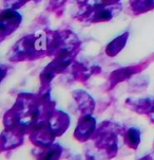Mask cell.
Instances as JSON below:
<instances>
[{"mask_svg": "<svg viewBox=\"0 0 154 160\" xmlns=\"http://www.w3.org/2000/svg\"><path fill=\"white\" fill-rule=\"evenodd\" d=\"M128 37H129V32H124L119 36L115 37L106 48V53L108 54V56L113 58V56L117 55L126 46L127 42H128Z\"/></svg>", "mask_w": 154, "mask_h": 160, "instance_id": "cell-5", "label": "cell"}, {"mask_svg": "<svg viewBox=\"0 0 154 160\" xmlns=\"http://www.w3.org/2000/svg\"><path fill=\"white\" fill-rule=\"evenodd\" d=\"M121 0H83L82 4H105V5H115L119 4Z\"/></svg>", "mask_w": 154, "mask_h": 160, "instance_id": "cell-8", "label": "cell"}, {"mask_svg": "<svg viewBox=\"0 0 154 160\" xmlns=\"http://www.w3.org/2000/svg\"><path fill=\"white\" fill-rule=\"evenodd\" d=\"M47 54L58 56L64 53H76L80 47L78 36L71 30H54L47 32Z\"/></svg>", "mask_w": 154, "mask_h": 160, "instance_id": "cell-2", "label": "cell"}, {"mask_svg": "<svg viewBox=\"0 0 154 160\" xmlns=\"http://www.w3.org/2000/svg\"><path fill=\"white\" fill-rule=\"evenodd\" d=\"M130 9L134 14H144L154 9V0H130Z\"/></svg>", "mask_w": 154, "mask_h": 160, "instance_id": "cell-6", "label": "cell"}, {"mask_svg": "<svg viewBox=\"0 0 154 160\" xmlns=\"http://www.w3.org/2000/svg\"><path fill=\"white\" fill-rule=\"evenodd\" d=\"M47 32L32 33L21 37L11 49L7 58L11 61H29L48 53Z\"/></svg>", "mask_w": 154, "mask_h": 160, "instance_id": "cell-1", "label": "cell"}, {"mask_svg": "<svg viewBox=\"0 0 154 160\" xmlns=\"http://www.w3.org/2000/svg\"><path fill=\"white\" fill-rule=\"evenodd\" d=\"M121 4L105 5V4H82L77 12L75 18L80 21L91 23L106 22L117 16L121 12Z\"/></svg>", "mask_w": 154, "mask_h": 160, "instance_id": "cell-3", "label": "cell"}, {"mask_svg": "<svg viewBox=\"0 0 154 160\" xmlns=\"http://www.w3.org/2000/svg\"><path fill=\"white\" fill-rule=\"evenodd\" d=\"M22 16L16 10L3 9L0 13V38L4 40L20 27Z\"/></svg>", "mask_w": 154, "mask_h": 160, "instance_id": "cell-4", "label": "cell"}, {"mask_svg": "<svg viewBox=\"0 0 154 160\" xmlns=\"http://www.w3.org/2000/svg\"><path fill=\"white\" fill-rule=\"evenodd\" d=\"M67 1L68 0H50L48 10L52 11V12H57L58 10H60L66 4Z\"/></svg>", "mask_w": 154, "mask_h": 160, "instance_id": "cell-9", "label": "cell"}, {"mask_svg": "<svg viewBox=\"0 0 154 160\" xmlns=\"http://www.w3.org/2000/svg\"><path fill=\"white\" fill-rule=\"evenodd\" d=\"M34 1H35V2H38V1H40V0H34Z\"/></svg>", "mask_w": 154, "mask_h": 160, "instance_id": "cell-10", "label": "cell"}, {"mask_svg": "<svg viewBox=\"0 0 154 160\" xmlns=\"http://www.w3.org/2000/svg\"><path fill=\"white\" fill-rule=\"evenodd\" d=\"M32 1V0H3V5L4 9H11V10H16L22 8L24 4H26L28 2Z\"/></svg>", "mask_w": 154, "mask_h": 160, "instance_id": "cell-7", "label": "cell"}]
</instances>
